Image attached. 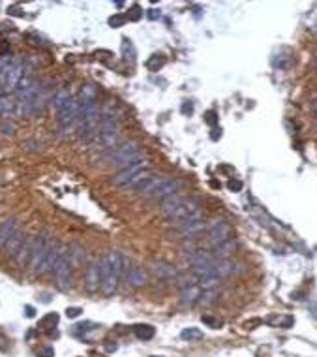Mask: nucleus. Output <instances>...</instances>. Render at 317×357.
Masks as SVG:
<instances>
[{
  "mask_svg": "<svg viewBox=\"0 0 317 357\" xmlns=\"http://www.w3.org/2000/svg\"><path fill=\"white\" fill-rule=\"evenodd\" d=\"M68 256H70L72 263H83L86 260V250L81 246V244L72 242V244H70V252H68Z\"/></svg>",
  "mask_w": 317,
  "mask_h": 357,
  "instance_id": "28",
  "label": "nucleus"
},
{
  "mask_svg": "<svg viewBox=\"0 0 317 357\" xmlns=\"http://www.w3.org/2000/svg\"><path fill=\"white\" fill-rule=\"evenodd\" d=\"M156 335V329L152 326H135V336L139 340H150Z\"/></svg>",
  "mask_w": 317,
  "mask_h": 357,
  "instance_id": "31",
  "label": "nucleus"
},
{
  "mask_svg": "<svg viewBox=\"0 0 317 357\" xmlns=\"http://www.w3.org/2000/svg\"><path fill=\"white\" fill-rule=\"evenodd\" d=\"M205 122H207L209 126H216V122H218L216 111H207V113H205Z\"/></svg>",
  "mask_w": 317,
  "mask_h": 357,
  "instance_id": "41",
  "label": "nucleus"
},
{
  "mask_svg": "<svg viewBox=\"0 0 317 357\" xmlns=\"http://www.w3.org/2000/svg\"><path fill=\"white\" fill-rule=\"evenodd\" d=\"M216 297H218V292L212 288V290H203L201 297H199V305H212L214 301H216Z\"/></svg>",
  "mask_w": 317,
  "mask_h": 357,
  "instance_id": "36",
  "label": "nucleus"
},
{
  "mask_svg": "<svg viewBox=\"0 0 317 357\" xmlns=\"http://www.w3.org/2000/svg\"><path fill=\"white\" fill-rule=\"evenodd\" d=\"M316 68H317V62H316Z\"/></svg>",
  "mask_w": 317,
  "mask_h": 357,
  "instance_id": "53",
  "label": "nucleus"
},
{
  "mask_svg": "<svg viewBox=\"0 0 317 357\" xmlns=\"http://www.w3.org/2000/svg\"><path fill=\"white\" fill-rule=\"evenodd\" d=\"M237 248H238V242L235 241V239H229V241L214 246V258L216 260H229L233 254L237 252Z\"/></svg>",
  "mask_w": 317,
  "mask_h": 357,
  "instance_id": "20",
  "label": "nucleus"
},
{
  "mask_svg": "<svg viewBox=\"0 0 317 357\" xmlns=\"http://www.w3.org/2000/svg\"><path fill=\"white\" fill-rule=\"evenodd\" d=\"M70 100H72V94H70L66 89H58V90L51 96V104H53V107L56 109V111H60V109H62L64 105L68 104Z\"/></svg>",
  "mask_w": 317,
  "mask_h": 357,
  "instance_id": "26",
  "label": "nucleus"
},
{
  "mask_svg": "<svg viewBox=\"0 0 317 357\" xmlns=\"http://www.w3.org/2000/svg\"><path fill=\"white\" fill-rule=\"evenodd\" d=\"M128 276V282L132 284L133 288H141V286H145L148 280L147 273L141 269V267H130V271L126 273Z\"/></svg>",
  "mask_w": 317,
  "mask_h": 357,
  "instance_id": "23",
  "label": "nucleus"
},
{
  "mask_svg": "<svg viewBox=\"0 0 317 357\" xmlns=\"http://www.w3.org/2000/svg\"><path fill=\"white\" fill-rule=\"evenodd\" d=\"M74 263L70 260V256L68 252L64 250L62 256L58 258V262L54 265L53 269V274H54V280H56V286H58V290H62V292H68L70 288H72V282H74Z\"/></svg>",
  "mask_w": 317,
  "mask_h": 357,
  "instance_id": "3",
  "label": "nucleus"
},
{
  "mask_svg": "<svg viewBox=\"0 0 317 357\" xmlns=\"http://www.w3.org/2000/svg\"><path fill=\"white\" fill-rule=\"evenodd\" d=\"M180 336L184 338V340H190V342H195V340H201L203 338V331L201 329H197V327H188V329H184Z\"/></svg>",
  "mask_w": 317,
  "mask_h": 357,
  "instance_id": "33",
  "label": "nucleus"
},
{
  "mask_svg": "<svg viewBox=\"0 0 317 357\" xmlns=\"http://www.w3.org/2000/svg\"><path fill=\"white\" fill-rule=\"evenodd\" d=\"M8 13H10V15H13V17H25V11H23V8L19 6V4H13V6H10V8H8Z\"/></svg>",
  "mask_w": 317,
  "mask_h": 357,
  "instance_id": "40",
  "label": "nucleus"
},
{
  "mask_svg": "<svg viewBox=\"0 0 317 357\" xmlns=\"http://www.w3.org/2000/svg\"><path fill=\"white\" fill-rule=\"evenodd\" d=\"M79 120V102L72 98L68 104L58 111V130L62 136H68Z\"/></svg>",
  "mask_w": 317,
  "mask_h": 357,
  "instance_id": "6",
  "label": "nucleus"
},
{
  "mask_svg": "<svg viewBox=\"0 0 317 357\" xmlns=\"http://www.w3.org/2000/svg\"><path fill=\"white\" fill-rule=\"evenodd\" d=\"M11 113H15V100L8 94L0 96V119H8Z\"/></svg>",
  "mask_w": 317,
  "mask_h": 357,
  "instance_id": "25",
  "label": "nucleus"
},
{
  "mask_svg": "<svg viewBox=\"0 0 317 357\" xmlns=\"http://www.w3.org/2000/svg\"><path fill=\"white\" fill-rule=\"evenodd\" d=\"M38 356L40 357H54V350L53 348H42Z\"/></svg>",
  "mask_w": 317,
  "mask_h": 357,
  "instance_id": "45",
  "label": "nucleus"
},
{
  "mask_svg": "<svg viewBox=\"0 0 317 357\" xmlns=\"http://www.w3.org/2000/svg\"><path fill=\"white\" fill-rule=\"evenodd\" d=\"M100 139L107 149L118 147L120 141V126L118 122H111V120H100Z\"/></svg>",
  "mask_w": 317,
  "mask_h": 357,
  "instance_id": "7",
  "label": "nucleus"
},
{
  "mask_svg": "<svg viewBox=\"0 0 317 357\" xmlns=\"http://www.w3.org/2000/svg\"><path fill=\"white\" fill-rule=\"evenodd\" d=\"M81 312H83V310H81L79 306H70V308L66 310V316H68V318H79Z\"/></svg>",
  "mask_w": 317,
  "mask_h": 357,
  "instance_id": "44",
  "label": "nucleus"
},
{
  "mask_svg": "<svg viewBox=\"0 0 317 357\" xmlns=\"http://www.w3.org/2000/svg\"><path fill=\"white\" fill-rule=\"evenodd\" d=\"M96 94H98V89L96 85L88 83L81 89V96H79V102H96Z\"/></svg>",
  "mask_w": 317,
  "mask_h": 357,
  "instance_id": "30",
  "label": "nucleus"
},
{
  "mask_svg": "<svg viewBox=\"0 0 317 357\" xmlns=\"http://www.w3.org/2000/svg\"><path fill=\"white\" fill-rule=\"evenodd\" d=\"M100 284H102V265H100V262H94L86 267V273H85L86 292L96 294L100 290Z\"/></svg>",
  "mask_w": 317,
  "mask_h": 357,
  "instance_id": "12",
  "label": "nucleus"
},
{
  "mask_svg": "<svg viewBox=\"0 0 317 357\" xmlns=\"http://www.w3.org/2000/svg\"><path fill=\"white\" fill-rule=\"evenodd\" d=\"M0 130H2L4 136H13V134H15V126H13L11 122H2Z\"/></svg>",
  "mask_w": 317,
  "mask_h": 357,
  "instance_id": "43",
  "label": "nucleus"
},
{
  "mask_svg": "<svg viewBox=\"0 0 317 357\" xmlns=\"http://www.w3.org/2000/svg\"><path fill=\"white\" fill-rule=\"evenodd\" d=\"M23 77H25V66H23L19 60L11 66L10 70H8V74L4 75V83H6V89H17V85L21 81Z\"/></svg>",
  "mask_w": 317,
  "mask_h": 357,
  "instance_id": "15",
  "label": "nucleus"
},
{
  "mask_svg": "<svg viewBox=\"0 0 317 357\" xmlns=\"http://www.w3.org/2000/svg\"><path fill=\"white\" fill-rule=\"evenodd\" d=\"M227 188L231 190V192H240V190H242V180H238V178H231V180L227 182Z\"/></svg>",
  "mask_w": 317,
  "mask_h": 357,
  "instance_id": "42",
  "label": "nucleus"
},
{
  "mask_svg": "<svg viewBox=\"0 0 317 357\" xmlns=\"http://www.w3.org/2000/svg\"><path fill=\"white\" fill-rule=\"evenodd\" d=\"M143 169H147V162H141V164L130 166L126 169H120L115 177L111 178V184H115V186H128L132 182V178L135 177L139 171H143Z\"/></svg>",
  "mask_w": 317,
  "mask_h": 357,
  "instance_id": "13",
  "label": "nucleus"
},
{
  "mask_svg": "<svg viewBox=\"0 0 317 357\" xmlns=\"http://www.w3.org/2000/svg\"><path fill=\"white\" fill-rule=\"evenodd\" d=\"M184 196H180V194H175V196H169V198H165V200H161V203H159V210H161V214L163 216H167L169 218L171 214L175 212V210L179 209L180 205L184 203Z\"/></svg>",
  "mask_w": 317,
  "mask_h": 357,
  "instance_id": "18",
  "label": "nucleus"
},
{
  "mask_svg": "<svg viewBox=\"0 0 317 357\" xmlns=\"http://www.w3.org/2000/svg\"><path fill=\"white\" fill-rule=\"evenodd\" d=\"M25 316H26V318H34V316H36V310H34V306H30V305L25 306Z\"/></svg>",
  "mask_w": 317,
  "mask_h": 357,
  "instance_id": "46",
  "label": "nucleus"
},
{
  "mask_svg": "<svg viewBox=\"0 0 317 357\" xmlns=\"http://www.w3.org/2000/svg\"><path fill=\"white\" fill-rule=\"evenodd\" d=\"M49 244H51V241H49L47 233H38L32 237V256L28 267L34 274H38V271H40L43 260L47 256V250H49Z\"/></svg>",
  "mask_w": 317,
  "mask_h": 357,
  "instance_id": "5",
  "label": "nucleus"
},
{
  "mask_svg": "<svg viewBox=\"0 0 317 357\" xmlns=\"http://www.w3.org/2000/svg\"><path fill=\"white\" fill-rule=\"evenodd\" d=\"M201 320H203V324L211 326L212 329H220V327H222V322H220V320H216V318H212V316H203Z\"/></svg>",
  "mask_w": 317,
  "mask_h": 357,
  "instance_id": "39",
  "label": "nucleus"
},
{
  "mask_svg": "<svg viewBox=\"0 0 317 357\" xmlns=\"http://www.w3.org/2000/svg\"><path fill=\"white\" fill-rule=\"evenodd\" d=\"M216 273L218 276H231L237 273V263L231 260H216Z\"/></svg>",
  "mask_w": 317,
  "mask_h": 357,
  "instance_id": "24",
  "label": "nucleus"
},
{
  "mask_svg": "<svg viewBox=\"0 0 317 357\" xmlns=\"http://www.w3.org/2000/svg\"><path fill=\"white\" fill-rule=\"evenodd\" d=\"M201 294H203V288L199 284L188 286V288H184V290L180 292V301H182V305L191 306V305H195V303H199Z\"/></svg>",
  "mask_w": 317,
  "mask_h": 357,
  "instance_id": "19",
  "label": "nucleus"
},
{
  "mask_svg": "<svg viewBox=\"0 0 317 357\" xmlns=\"http://www.w3.org/2000/svg\"><path fill=\"white\" fill-rule=\"evenodd\" d=\"M184 260H186V263L190 265L191 269L193 267H203V265H212L216 262L214 254L205 250V248H193V250H190V254H186Z\"/></svg>",
  "mask_w": 317,
  "mask_h": 357,
  "instance_id": "11",
  "label": "nucleus"
},
{
  "mask_svg": "<svg viewBox=\"0 0 317 357\" xmlns=\"http://www.w3.org/2000/svg\"><path fill=\"white\" fill-rule=\"evenodd\" d=\"M25 241H26V237H25L23 233H19V231H17V233L11 237L10 241L4 244V250H6V254H8V256H11V258H17V254H19V250L23 248Z\"/></svg>",
  "mask_w": 317,
  "mask_h": 357,
  "instance_id": "21",
  "label": "nucleus"
},
{
  "mask_svg": "<svg viewBox=\"0 0 317 357\" xmlns=\"http://www.w3.org/2000/svg\"><path fill=\"white\" fill-rule=\"evenodd\" d=\"M0 350H4V338H0Z\"/></svg>",
  "mask_w": 317,
  "mask_h": 357,
  "instance_id": "51",
  "label": "nucleus"
},
{
  "mask_svg": "<svg viewBox=\"0 0 317 357\" xmlns=\"http://www.w3.org/2000/svg\"><path fill=\"white\" fill-rule=\"evenodd\" d=\"M150 357H161V356H150Z\"/></svg>",
  "mask_w": 317,
  "mask_h": 357,
  "instance_id": "52",
  "label": "nucleus"
},
{
  "mask_svg": "<svg viewBox=\"0 0 317 357\" xmlns=\"http://www.w3.org/2000/svg\"><path fill=\"white\" fill-rule=\"evenodd\" d=\"M165 64V57L163 55H152L147 60V68L150 72H159V68Z\"/></svg>",
  "mask_w": 317,
  "mask_h": 357,
  "instance_id": "34",
  "label": "nucleus"
},
{
  "mask_svg": "<svg viewBox=\"0 0 317 357\" xmlns=\"http://www.w3.org/2000/svg\"><path fill=\"white\" fill-rule=\"evenodd\" d=\"M100 265H102V284H100V292L106 297H111V295L116 292L118 288V282H120V276L124 273V265H126V258L120 252H107L102 260H100Z\"/></svg>",
  "mask_w": 317,
  "mask_h": 357,
  "instance_id": "1",
  "label": "nucleus"
},
{
  "mask_svg": "<svg viewBox=\"0 0 317 357\" xmlns=\"http://www.w3.org/2000/svg\"><path fill=\"white\" fill-rule=\"evenodd\" d=\"M205 228H207V222L201 216V212L193 214L191 218H188V220H184L182 224L177 226V230L180 231L182 237H191V239H195V235H199Z\"/></svg>",
  "mask_w": 317,
  "mask_h": 357,
  "instance_id": "9",
  "label": "nucleus"
},
{
  "mask_svg": "<svg viewBox=\"0 0 317 357\" xmlns=\"http://www.w3.org/2000/svg\"><path fill=\"white\" fill-rule=\"evenodd\" d=\"M30 256H32V239H26L25 241V244H23V248L19 250V254H17V263L19 265H26V263H30Z\"/></svg>",
  "mask_w": 317,
  "mask_h": 357,
  "instance_id": "29",
  "label": "nucleus"
},
{
  "mask_svg": "<svg viewBox=\"0 0 317 357\" xmlns=\"http://www.w3.org/2000/svg\"><path fill=\"white\" fill-rule=\"evenodd\" d=\"M128 21L126 15H122V13H116L113 17H109V27H113V29H120V27H124Z\"/></svg>",
  "mask_w": 317,
  "mask_h": 357,
  "instance_id": "37",
  "label": "nucleus"
},
{
  "mask_svg": "<svg viewBox=\"0 0 317 357\" xmlns=\"http://www.w3.org/2000/svg\"><path fill=\"white\" fill-rule=\"evenodd\" d=\"M154 175H156V173H154L152 169H148V168L143 169V171H139L137 175L132 178V182L128 184L126 188H132V190H135V192H139V190L145 186V182H148V180L154 177Z\"/></svg>",
  "mask_w": 317,
  "mask_h": 357,
  "instance_id": "22",
  "label": "nucleus"
},
{
  "mask_svg": "<svg viewBox=\"0 0 317 357\" xmlns=\"http://www.w3.org/2000/svg\"><path fill=\"white\" fill-rule=\"evenodd\" d=\"M211 186H212V188H220V186H222V184H220V182H216V180H212V182H211Z\"/></svg>",
  "mask_w": 317,
  "mask_h": 357,
  "instance_id": "50",
  "label": "nucleus"
},
{
  "mask_svg": "<svg viewBox=\"0 0 317 357\" xmlns=\"http://www.w3.org/2000/svg\"><path fill=\"white\" fill-rule=\"evenodd\" d=\"M58 320H60V318H58L56 312H49V314L43 316L42 320H40V327H42V329H53V327L58 324Z\"/></svg>",
  "mask_w": 317,
  "mask_h": 357,
  "instance_id": "35",
  "label": "nucleus"
},
{
  "mask_svg": "<svg viewBox=\"0 0 317 357\" xmlns=\"http://www.w3.org/2000/svg\"><path fill=\"white\" fill-rule=\"evenodd\" d=\"M308 308H310V312H312V316H314V318H316V320H317V303H316V301H312V303L308 305Z\"/></svg>",
  "mask_w": 317,
  "mask_h": 357,
  "instance_id": "48",
  "label": "nucleus"
},
{
  "mask_svg": "<svg viewBox=\"0 0 317 357\" xmlns=\"http://www.w3.org/2000/svg\"><path fill=\"white\" fill-rule=\"evenodd\" d=\"M17 228H19V222L15 218H8V220H4L0 224V248H4V244L19 231Z\"/></svg>",
  "mask_w": 317,
  "mask_h": 357,
  "instance_id": "17",
  "label": "nucleus"
},
{
  "mask_svg": "<svg viewBox=\"0 0 317 357\" xmlns=\"http://www.w3.org/2000/svg\"><path fill=\"white\" fill-rule=\"evenodd\" d=\"M191 111H193V105H191L190 102H184V104H182V113H186V115H188V113H191Z\"/></svg>",
  "mask_w": 317,
  "mask_h": 357,
  "instance_id": "47",
  "label": "nucleus"
},
{
  "mask_svg": "<svg viewBox=\"0 0 317 357\" xmlns=\"http://www.w3.org/2000/svg\"><path fill=\"white\" fill-rule=\"evenodd\" d=\"M152 269H154V273L158 274L159 278H163V280H175L177 278V267L169 262H163V260H159V262H154L152 263Z\"/></svg>",
  "mask_w": 317,
  "mask_h": 357,
  "instance_id": "16",
  "label": "nucleus"
},
{
  "mask_svg": "<svg viewBox=\"0 0 317 357\" xmlns=\"http://www.w3.org/2000/svg\"><path fill=\"white\" fill-rule=\"evenodd\" d=\"M266 324L272 327H284V329H289L295 324V318L293 316H270L266 320Z\"/></svg>",
  "mask_w": 317,
  "mask_h": 357,
  "instance_id": "27",
  "label": "nucleus"
},
{
  "mask_svg": "<svg viewBox=\"0 0 317 357\" xmlns=\"http://www.w3.org/2000/svg\"><path fill=\"white\" fill-rule=\"evenodd\" d=\"M122 55H124V59L128 62H135V47H133V43L130 42L128 38L122 40Z\"/></svg>",
  "mask_w": 317,
  "mask_h": 357,
  "instance_id": "32",
  "label": "nucleus"
},
{
  "mask_svg": "<svg viewBox=\"0 0 317 357\" xmlns=\"http://www.w3.org/2000/svg\"><path fill=\"white\" fill-rule=\"evenodd\" d=\"M180 188H182V182H180V180L163 177L161 178V182L158 184V188L154 190V194L150 196V200H165V198H169V196L179 194Z\"/></svg>",
  "mask_w": 317,
  "mask_h": 357,
  "instance_id": "10",
  "label": "nucleus"
},
{
  "mask_svg": "<svg viewBox=\"0 0 317 357\" xmlns=\"http://www.w3.org/2000/svg\"><path fill=\"white\" fill-rule=\"evenodd\" d=\"M64 248H60V244L58 242H53L49 244V250H47V256H45V260H43L42 267H40V271L38 274H45V273H53L54 265L58 262V258L62 256Z\"/></svg>",
  "mask_w": 317,
  "mask_h": 357,
  "instance_id": "14",
  "label": "nucleus"
},
{
  "mask_svg": "<svg viewBox=\"0 0 317 357\" xmlns=\"http://www.w3.org/2000/svg\"><path fill=\"white\" fill-rule=\"evenodd\" d=\"M158 15H159L158 10H148L147 11V17H148V19H158Z\"/></svg>",
  "mask_w": 317,
  "mask_h": 357,
  "instance_id": "49",
  "label": "nucleus"
},
{
  "mask_svg": "<svg viewBox=\"0 0 317 357\" xmlns=\"http://www.w3.org/2000/svg\"><path fill=\"white\" fill-rule=\"evenodd\" d=\"M143 17V10H141V6H137V4H133L132 8H130V13H128V19L130 21H139Z\"/></svg>",
  "mask_w": 317,
  "mask_h": 357,
  "instance_id": "38",
  "label": "nucleus"
},
{
  "mask_svg": "<svg viewBox=\"0 0 317 357\" xmlns=\"http://www.w3.org/2000/svg\"><path fill=\"white\" fill-rule=\"evenodd\" d=\"M197 212H201V209H199V201L193 200V198H191V200H184V203H182L179 209L169 216V222L177 228L179 224H182L184 220L191 218V216L197 214Z\"/></svg>",
  "mask_w": 317,
  "mask_h": 357,
  "instance_id": "8",
  "label": "nucleus"
},
{
  "mask_svg": "<svg viewBox=\"0 0 317 357\" xmlns=\"http://www.w3.org/2000/svg\"><path fill=\"white\" fill-rule=\"evenodd\" d=\"M207 239L214 246L229 241V239H233V226L225 218H214L207 224Z\"/></svg>",
  "mask_w": 317,
  "mask_h": 357,
  "instance_id": "4",
  "label": "nucleus"
},
{
  "mask_svg": "<svg viewBox=\"0 0 317 357\" xmlns=\"http://www.w3.org/2000/svg\"><path fill=\"white\" fill-rule=\"evenodd\" d=\"M148 154L141 149L137 141H126L118 147L111 149L109 156H107V162L111 166H116L120 169H126L130 166H135V164H141V162H147Z\"/></svg>",
  "mask_w": 317,
  "mask_h": 357,
  "instance_id": "2",
  "label": "nucleus"
}]
</instances>
